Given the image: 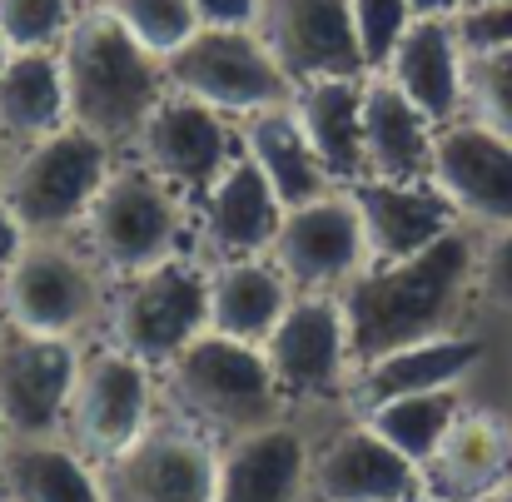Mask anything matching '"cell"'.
<instances>
[{
	"label": "cell",
	"instance_id": "4316f807",
	"mask_svg": "<svg viewBox=\"0 0 512 502\" xmlns=\"http://www.w3.org/2000/svg\"><path fill=\"white\" fill-rule=\"evenodd\" d=\"M239 145H244V155L259 165V174L269 179V189L279 194L284 209L309 204V199H319L324 189H334V179L324 174L314 145H309V135H304L299 120H294V105H274V110L244 115V120H239Z\"/></svg>",
	"mask_w": 512,
	"mask_h": 502
},
{
	"label": "cell",
	"instance_id": "8d00e7d4",
	"mask_svg": "<svg viewBox=\"0 0 512 502\" xmlns=\"http://www.w3.org/2000/svg\"><path fill=\"white\" fill-rule=\"evenodd\" d=\"M199 25L209 30H254L259 20V0H189Z\"/></svg>",
	"mask_w": 512,
	"mask_h": 502
},
{
	"label": "cell",
	"instance_id": "52a82bcc",
	"mask_svg": "<svg viewBox=\"0 0 512 502\" xmlns=\"http://www.w3.org/2000/svg\"><path fill=\"white\" fill-rule=\"evenodd\" d=\"M209 329V264L199 254H174L155 269L110 279L100 334L150 368H165L174 353Z\"/></svg>",
	"mask_w": 512,
	"mask_h": 502
},
{
	"label": "cell",
	"instance_id": "8992f818",
	"mask_svg": "<svg viewBox=\"0 0 512 502\" xmlns=\"http://www.w3.org/2000/svg\"><path fill=\"white\" fill-rule=\"evenodd\" d=\"M115 169V150L105 140H95L80 125H65L45 140L15 145L5 184H0V204L25 224L30 239L40 234H80L90 199L100 194V184Z\"/></svg>",
	"mask_w": 512,
	"mask_h": 502
},
{
	"label": "cell",
	"instance_id": "ab89813d",
	"mask_svg": "<svg viewBox=\"0 0 512 502\" xmlns=\"http://www.w3.org/2000/svg\"><path fill=\"white\" fill-rule=\"evenodd\" d=\"M10 150H15V145H10V140L0 135V184H5V165H10Z\"/></svg>",
	"mask_w": 512,
	"mask_h": 502
},
{
	"label": "cell",
	"instance_id": "4fadbf2b",
	"mask_svg": "<svg viewBox=\"0 0 512 502\" xmlns=\"http://www.w3.org/2000/svg\"><path fill=\"white\" fill-rule=\"evenodd\" d=\"M80 368V343L0 329V418L10 438H55L65 433V408Z\"/></svg>",
	"mask_w": 512,
	"mask_h": 502
},
{
	"label": "cell",
	"instance_id": "d590c367",
	"mask_svg": "<svg viewBox=\"0 0 512 502\" xmlns=\"http://www.w3.org/2000/svg\"><path fill=\"white\" fill-rule=\"evenodd\" d=\"M463 50H503L512 45V0L503 5H478V10H458L453 15Z\"/></svg>",
	"mask_w": 512,
	"mask_h": 502
},
{
	"label": "cell",
	"instance_id": "f546056e",
	"mask_svg": "<svg viewBox=\"0 0 512 502\" xmlns=\"http://www.w3.org/2000/svg\"><path fill=\"white\" fill-rule=\"evenodd\" d=\"M463 393L458 388H438V393H408V398H388V403H373L353 418H363L383 443H393L408 463H428L438 453V443L448 438L453 418L463 413Z\"/></svg>",
	"mask_w": 512,
	"mask_h": 502
},
{
	"label": "cell",
	"instance_id": "74e56055",
	"mask_svg": "<svg viewBox=\"0 0 512 502\" xmlns=\"http://www.w3.org/2000/svg\"><path fill=\"white\" fill-rule=\"evenodd\" d=\"M25 244H30L25 224H20V219H15V214H10V209L0 204V279L10 274V264L20 259V249H25Z\"/></svg>",
	"mask_w": 512,
	"mask_h": 502
},
{
	"label": "cell",
	"instance_id": "277c9868",
	"mask_svg": "<svg viewBox=\"0 0 512 502\" xmlns=\"http://www.w3.org/2000/svg\"><path fill=\"white\" fill-rule=\"evenodd\" d=\"M85 249L105 264L110 279L155 269L174 254H194V204L174 189L165 174L140 160H115L110 179L90 199V214L80 224Z\"/></svg>",
	"mask_w": 512,
	"mask_h": 502
},
{
	"label": "cell",
	"instance_id": "30bf717a",
	"mask_svg": "<svg viewBox=\"0 0 512 502\" xmlns=\"http://www.w3.org/2000/svg\"><path fill=\"white\" fill-rule=\"evenodd\" d=\"M105 502H214L219 488V438L179 413L155 423L100 463Z\"/></svg>",
	"mask_w": 512,
	"mask_h": 502
},
{
	"label": "cell",
	"instance_id": "e0dca14e",
	"mask_svg": "<svg viewBox=\"0 0 512 502\" xmlns=\"http://www.w3.org/2000/svg\"><path fill=\"white\" fill-rule=\"evenodd\" d=\"M314 502H423V468L383 443L363 418L334 428L309 463Z\"/></svg>",
	"mask_w": 512,
	"mask_h": 502
},
{
	"label": "cell",
	"instance_id": "4dcf8cb0",
	"mask_svg": "<svg viewBox=\"0 0 512 502\" xmlns=\"http://www.w3.org/2000/svg\"><path fill=\"white\" fill-rule=\"evenodd\" d=\"M463 115L512 140V45L468 50L463 60Z\"/></svg>",
	"mask_w": 512,
	"mask_h": 502
},
{
	"label": "cell",
	"instance_id": "3957f363",
	"mask_svg": "<svg viewBox=\"0 0 512 502\" xmlns=\"http://www.w3.org/2000/svg\"><path fill=\"white\" fill-rule=\"evenodd\" d=\"M160 383L170 393L174 413L199 423L204 433H214L219 443L289 418V398L279 393V383L264 363V348L214 334V329L189 338L160 368Z\"/></svg>",
	"mask_w": 512,
	"mask_h": 502
},
{
	"label": "cell",
	"instance_id": "7c38bea8",
	"mask_svg": "<svg viewBox=\"0 0 512 502\" xmlns=\"http://www.w3.org/2000/svg\"><path fill=\"white\" fill-rule=\"evenodd\" d=\"M259 348H264V363H269L279 393L289 398V408L348 393L353 353H348L339 294H294L284 319Z\"/></svg>",
	"mask_w": 512,
	"mask_h": 502
},
{
	"label": "cell",
	"instance_id": "f6af8a7d",
	"mask_svg": "<svg viewBox=\"0 0 512 502\" xmlns=\"http://www.w3.org/2000/svg\"><path fill=\"white\" fill-rule=\"evenodd\" d=\"M503 502H512V488H508V493H503Z\"/></svg>",
	"mask_w": 512,
	"mask_h": 502
},
{
	"label": "cell",
	"instance_id": "83f0119b",
	"mask_svg": "<svg viewBox=\"0 0 512 502\" xmlns=\"http://www.w3.org/2000/svg\"><path fill=\"white\" fill-rule=\"evenodd\" d=\"M65 125H70V90L60 50H10L0 70V135L10 145H30Z\"/></svg>",
	"mask_w": 512,
	"mask_h": 502
},
{
	"label": "cell",
	"instance_id": "7dc6e473",
	"mask_svg": "<svg viewBox=\"0 0 512 502\" xmlns=\"http://www.w3.org/2000/svg\"><path fill=\"white\" fill-rule=\"evenodd\" d=\"M0 502H5V488H0Z\"/></svg>",
	"mask_w": 512,
	"mask_h": 502
},
{
	"label": "cell",
	"instance_id": "7a4b0ae2",
	"mask_svg": "<svg viewBox=\"0 0 512 502\" xmlns=\"http://www.w3.org/2000/svg\"><path fill=\"white\" fill-rule=\"evenodd\" d=\"M60 70L70 90V125L90 130L115 155L135 150L150 110L170 95L165 60L150 55L110 10H80L60 40Z\"/></svg>",
	"mask_w": 512,
	"mask_h": 502
},
{
	"label": "cell",
	"instance_id": "cb8c5ba5",
	"mask_svg": "<svg viewBox=\"0 0 512 502\" xmlns=\"http://www.w3.org/2000/svg\"><path fill=\"white\" fill-rule=\"evenodd\" d=\"M363 179H428L438 125L388 80H363Z\"/></svg>",
	"mask_w": 512,
	"mask_h": 502
},
{
	"label": "cell",
	"instance_id": "484cf974",
	"mask_svg": "<svg viewBox=\"0 0 512 502\" xmlns=\"http://www.w3.org/2000/svg\"><path fill=\"white\" fill-rule=\"evenodd\" d=\"M5 502H105L100 463L85 458L65 433L55 438H10L0 453Z\"/></svg>",
	"mask_w": 512,
	"mask_h": 502
},
{
	"label": "cell",
	"instance_id": "6da1fadb",
	"mask_svg": "<svg viewBox=\"0 0 512 502\" xmlns=\"http://www.w3.org/2000/svg\"><path fill=\"white\" fill-rule=\"evenodd\" d=\"M473 269L478 239L468 234V224H458L408 259L368 264L363 274H353L339 289L353 368L403 343L448 334L458 304L473 294Z\"/></svg>",
	"mask_w": 512,
	"mask_h": 502
},
{
	"label": "cell",
	"instance_id": "5b68a950",
	"mask_svg": "<svg viewBox=\"0 0 512 502\" xmlns=\"http://www.w3.org/2000/svg\"><path fill=\"white\" fill-rule=\"evenodd\" d=\"M110 274L80 234H40L0 279V309L15 329L45 338H90L105 324Z\"/></svg>",
	"mask_w": 512,
	"mask_h": 502
},
{
	"label": "cell",
	"instance_id": "8fae6325",
	"mask_svg": "<svg viewBox=\"0 0 512 502\" xmlns=\"http://www.w3.org/2000/svg\"><path fill=\"white\" fill-rule=\"evenodd\" d=\"M269 259L294 294H339L353 274L368 269V239L353 189L334 184L319 199L284 209Z\"/></svg>",
	"mask_w": 512,
	"mask_h": 502
},
{
	"label": "cell",
	"instance_id": "7bdbcfd3",
	"mask_svg": "<svg viewBox=\"0 0 512 502\" xmlns=\"http://www.w3.org/2000/svg\"><path fill=\"white\" fill-rule=\"evenodd\" d=\"M110 0H80V10H105Z\"/></svg>",
	"mask_w": 512,
	"mask_h": 502
},
{
	"label": "cell",
	"instance_id": "ffe728a7",
	"mask_svg": "<svg viewBox=\"0 0 512 502\" xmlns=\"http://www.w3.org/2000/svg\"><path fill=\"white\" fill-rule=\"evenodd\" d=\"M348 189L363 219L368 264L408 259L463 224L433 179H353Z\"/></svg>",
	"mask_w": 512,
	"mask_h": 502
},
{
	"label": "cell",
	"instance_id": "d6986e66",
	"mask_svg": "<svg viewBox=\"0 0 512 502\" xmlns=\"http://www.w3.org/2000/svg\"><path fill=\"white\" fill-rule=\"evenodd\" d=\"M309 463L314 443L289 418L224 438L214 502H309Z\"/></svg>",
	"mask_w": 512,
	"mask_h": 502
},
{
	"label": "cell",
	"instance_id": "5bb4252c",
	"mask_svg": "<svg viewBox=\"0 0 512 502\" xmlns=\"http://www.w3.org/2000/svg\"><path fill=\"white\" fill-rule=\"evenodd\" d=\"M234 155H239V120H229V115H219L179 90H170L150 110V120L130 150V160L165 174L189 204L224 174Z\"/></svg>",
	"mask_w": 512,
	"mask_h": 502
},
{
	"label": "cell",
	"instance_id": "b9f144b4",
	"mask_svg": "<svg viewBox=\"0 0 512 502\" xmlns=\"http://www.w3.org/2000/svg\"><path fill=\"white\" fill-rule=\"evenodd\" d=\"M10 448V428H5V418H0V453Z\"/></svg>",
	"mask_w": 512,
	"mask_h": 502
},
{
	"label": "cell",
	"instance_id": "2e32d148",
	"mask_svg": "<svg viewBox=\"0 0 512 502\" xmlns=\"http://www.w3.org/2000/svg\"><path fill=\"white\" fill-rule=\"evenodd\" d=\"M428 179L443 189V199L458 209L463 224L478 229L512 224V140L488 130L483 120L458 115L438 125Z\"/></svg>",
	"mask_w": 512,
	"mask_h": 502
},
{
	"label": "cell",
	"instance_id": "f1b7e54d",
	"mask_svg": "<svg viewBox=\"0 0 512 502\" xmlns=\"http://www.w3.org/2000/svg\"><path fill=\"white\" fill-rule=\"evenodd\" d=\"M294 289L274 269V259H234L209 264V329L244 343H264L284 319Z\"/></svg>",
	"mask_w": 512,
	"mask_h": 502
},
{
	"label": "cell",
	"instance_id": "44dd1931",
	"mask_svg": "<svg viewBox=\"0 0 512 502\" xmlns=\"http://www.w3.org/2000/svg\"><path fill=\"white\" fill-rule=\"evenodd\" d=\"M512 488V423L493 408H463L423 463V498L428 502H473Z\"/></svg>",
	"mask_w": 512,
	"mask_h": 502
},
{
	"label": "cell",
	"instance_id": "e575fe53",
	"mask_svg": "<svg viewBox=\"0 0 512 502\" xmlns=\"http://www.w3.org/2000/svg\"><path fill=\"white\" fill-rule=\"evenodd\" d=\"M473 294L493 309H512V224L488 229L478 244V269H473Z\"/></svg>",
	"mask_w": 512,
	"mask_h": 502
},
{
	"label": "cell",
	"instance_id": "60d3db41",
	"mask_svg": "<svg viewBox=\"0 0 512 502\" xmlns=\"http://www.w3.org/2000/svg\"><path fill=\"white\" fill-rule=\"evenodd\" d=\"M478 5H503V0H463V10H478Z\"/></svg>",
	"mask_w": 512,
	"mask_h": 502
},
{
	"label": "cell",
	"instance_id": "bcb514c9",
	"mask_svg": "<svg viewBox=\"0 0 512 502\" xmlns=\"http://www.w3.org/2000/svg\"><path fill=\"white\" fill-rule=\"evenodd\" d=\"M0 329H5V309H0Z\"/></svg>",
	"mask_w": 512,
	"mask_h": 502
},
{
	"label": "cell",
	"instance_id": "c3c4849f",
	"mask_svg": "<svg viewBox=\"0 0 512 502\" xmlns=\"http://www.w3.org/2000/svg\"><path fill=\"white\" fill-rule=\"evenodd\" d=\"M423 502H428V498H423Z\"/></svg>",
	"mask_w": 512,
	"mask_h": 502
},
{
	"label": "cell",
	"instance_id": "ee69618b",
	"mask_svg": "<svg viewBox=\"0 0 512 502\" xmlns=\"http://www.w3.org/2000/svg\"><path fill=\"white\" fill-rule=\"evenodd\" d=\"M5 60H10V45H5V40H0V70H5Z\"/></svg>",
	"mask_w": 512,
	"mask_h": 502
},
{
	"label": "cell",
	"instance_id": "603a6c76",
	"mask_svg": "<svg viewBox=\"0 0 512 502\" xmlns=\"http://www.w3.org/2000/svg\"><path fill=\"white\" fill-rule=\"evenodd\" d=\"M463 40L453 20H433V15H413L408 30L398 35L393 55L383 60V70L433 125H448L463 115Z\"/></svg>",
	"mask_w": 512,
	"mask_h": 502
},
{
	"label": "cell",
	"instance_id": "d6a6232c",
	"mask_svg": "<svg viewBox=\"0 0 512 502\" xmlns=\"http://www.w3.org/2000/svg\"><path fill=\"white\" fill-rule=\"evenodd\" d=\"M80 0H0V40L10 50H60Z\"/></svg>",
	"mask_w": 512,
	"mask_h": 502
},
{
	"label": "cell",
	"instance_id": "d4e9b609",
	"mask_svg": "<svg viewBox=\"0 0 512 502\" xmlns=\"http://www.w3.org/2000/svg\"><path fill=\"white\" fill-rule=\"evenodd\" d=\"M363 80L368 75H324L294 85V120L309 135L314 155L334 184L363 179Z\"/></svg>",
	"mask_w": 512,
	"mask_h": 502
},
{
	"label": "cell",
	"instance_id": "9c48e42d",
	"mask_svg": "<svg viewBox=\"0 0 512 502\" xmlns=\"http://www.w3.org/2000/svg\"><path fill=\"white\" fill-rule=\"evenodd\" d=\"M165 80H170V90L229 115V120H244V115L294 100V80L279 70V60L269 55L259 30L199 25L165 60Z\"/></svg>",
	"mask_w": 512,
	"mask_h": 502
},
{
	"label": "cell",
	"instance_id": "ba28073f",
	"mask_svg": "<svg viewBox=\"0 0 512 502\" xmlns=\"http://www.w3.org/2000/svg\"><path fill=\"white\" fill-rule=\"evenodd\" d=\"M155 378H160V368H150L130 348H120L110 338L85 343L75 388H70V408H65V438L95 463L115 458L125 443H135L155 423V413H160Z\"/></svg>",
	"mask_w": 512,
	"mask_h": 502
},
{
	"label": "cell",
	"instance_id": "f35d334b",
	"mask_svg": "<svg viewBox=\"0 0 512 502\" xmlns=\"http://www.w3.org/2000/svg\"><path fill=\"white\" fill-rule=\"evenodd\" d=\"M413 15H433V20H453L463 10V0H408Z\"/></svg>",
	"mask_w": 512,
	"mask_h": 502
},
{
	"label": "cell",
	"instance_id": "9a60e30c",
	"mask_svg": "<svg viewBox=\"0 0 512 502\" xmlns=\"http://www.w3.org/2000/svg\"><path fill=\"white\" fill-rule=\"evenodd\" d=\"M284 204L269 189L259 165L239 155L224 165V174L194 199V239L189 249L204 264H234V259H269L274 234H279Z\"/></svg>",
	"mask_w": 512,
	"mask_h": 502
},
{
	"label": "cell",
	"instance_id": "7402d4cb",
	"mask_svg": "<svg viewBox=\"0 0 512 502\" xmlns=\"http://www.w3.org/2000/svg\"><path fill=\"white\" fill-rule=\"evenodd\" d=\"M483 363V338L478 334H433L418 343H403L393 353H378L368 363L353 368L348 378V408L363 413L373 403L388 398H408V393H438V388H463V378Z\"/></svg>",
	"mask_w": 512,
	"mask_h": 502
},
{
	"label": "cell",
	"instance_id": "836d02e7",
	"mask_svg": "<svg viewBox=\"0 0 512 502\" xmlns=\"http://www.w3.org/2000/svg\"><path fill=\"white\" fill-rule=\"evenodd\" d=\"M348 20H353V40H358L363 70L373 75L393 55V45L408 30L413 10H408V0H348Z\"/></svg>",
	"mask_w": 512,
	"mask_h": 502
},
{
	"label": "cell",
	"instance_id": "ac0fdd59",
	"mask_svg": "<svg viewBox=\"0 0 512 502\" xmlns=\"http://www.w3.org/2000/svg\"><path fill=\"white\" fill-rule=\"evenodd\" d=\"M254 30L294 85L324 75H368L353 40L348 0H259Z\"/></svg>",
	"mask_w": 512,
	"mask_h": 502
},
{
	"label": "cell",
	"instance_id": "1f68e13d",
	"mask_svg": "<svg viewBox=\"0 0 512 502\" xmlns=\"http://www.w3.org/2000/svg\"><path fill=\"white\" fill-rule=\"evenodd\" d=\"M105 10L160 60H170L174 50L199 30V15H194L189 0H110Z\"/></svg>",
	"mask_w": 512,
	"mask_h": 502
}]
</instances>
